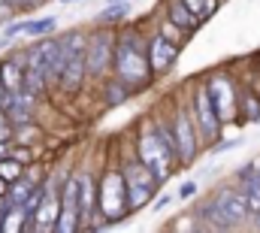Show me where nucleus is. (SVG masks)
Masks as SVG:
<instances>
[{"instance_id":"a211bd4d","label":"nucleus","mask_w":260,"mask_h":233,"mask_svg":"<svg viewBox=\"0 0 260 233\" xmlns=\"http://www.w3.org/2000/svg\"><path fill=\"white\" fill-rule=\"evenodd\" d=\"M242 200H245V206H248V212H251V215L260 212V173H257V170H254L251 176H245Z\"/></svg>"},{"instance_id":"c756f323","label":"nucleus","mask_w":260,"mask_h":233,"mask_svg":"<svg viewBox=\"0 0 260 233\" xmlns=\"http://www.w3.org/2000/svg\"><path fill=\"white\" fill-rule=\"evenodd\" d=\"M109 3H130V0H109Z\"/></svg>"},{"instance_id":"2f4dec72","label":"nucleus","mask_w":260,"mask_h":233,"mask_svg":"<svg viewBox=\"0 0 260 233\" xmlns=\"http://www.w3.org/2000/svg\"><path fill=\"white\" fill-rule=\"evenodd\" d=\"M61 3H76V0H61Z\"/></svg>"},{"instance_id":"f8f14e48","label":"nucleus","mask_w":260,"mask_h":233,"mask_svg":"<svg viewBox=\"0 0 260 233\" xmlns=\"http://www.w3.org/2000/svg\"><path fill=\"white\" fill-rule=\"evenodd\" d=\"M179 58V43L167 40L164 34H154L145 46V61H148V70L151 73H167Z\"/></svg>"},{"instance_id":"2eb2a0df","label":"nucleus","mask_w":260,"mask_h":233,"mask_svg":"<svg viewBox=\"0 0 260 233\" xmlns=\"http://www.w3.org/2000/svg\"><path fill=\"white\" fill-rule=\"evenodd\" d=\"M170 21H173L182 34H194L197 27H200V18H197L182 0H170Z\"/></svg>"},{"instance_id":"f257e3e1","label":"nucleus","mask_w":260,"mask_h":233,"mask_svg":"<svg viewBox=\"0 0 260 233\" xmlns=\"http://www.w3.org/2000/svg\"><path fill=\"white\" fill-rule=\"evenodd\" d=\"M115 70H118V82L127 88H142L151 76L148 61H145V49L139 43L136 34H127L118 40L115 46Z\"/></svg>"},{"instance_id":"aec40b11","label":"nucleus","mask_w":260,"mask_h":233,"mask_svg":"<svg viewBox=\"0 0 260 233\" xmlns=\"http://www.w3.org/2000/svg\"><path fill=\"white\" fill-rule=\"evenodd\" d=\"M21 173H24L21 161H15L12 155H3V158H0V179H3V182H15Z\"/></svg>"},{"instance_id":"20e7f679","label":"nucleus","mask_w":260,"mask_h":233,"mask_svg":"<svg viewBox=\"0 0 260 233\" xmlns=\"http://www.w3.org/2000/svg\"><path fill=\"white\" fill-rule=\"evenodd\" d=\"M121 176H124V197H127V209L130 212H133V209H142V206L154 197V188L160 185V182L148 173L139 161L127 164Z\"/></svg>"},{"instance_id":"0eeeda50","label":"nucleus","mask_w":260,"mask_h":233,"mask_svg":"<svg viewBox=\"0 0 260 233\" xmlns=\"http://www.w3.org/2000/svg\"><path fill=\"white\" fill-rule=\"evenodd\" d=\"M85 73H88L85 70V40H82V34H67V61H64L58 85L73 94V91L82 88Z\"/></svg>"},{"instance_id":"bb28decb","label":"nucleus","mask_w":260,"mask_h":233,"mask_svg":"<svg viewBox=\"0 0 260 233\" xmlns=\"http://www.w3.org/2000/svg\"><path fill=\"white\" fill-rule=\"evenodd\" d=\"M12 15V6H9V0H0V21H6Z\"/></svg>"},{"instance_id":"6ab92c4d","label":"nucleus","mask_w":260,"mask_h":233,"mask_svg":"<svg viewBox=\"0 0 260 233\" xmlns=\"http://www.w3.org/2000/svg\"><path fill=\"white\" fill-rule=\"evenodd\" d=\"M55 24H58V18H52V15H46V18H40V21H21V34L40 37V34H49V31H55Z\"/></svg>"},{"instance_id":"f03ea898","label":"nucleus","mask_w":260,"mask_h":233,"mask_svg":"<svg viewBox=\"0 0 260 233\" xmlns=\"http://www.w3.org/2000/svg\"><path fill=\"white\" fill-rule=\"evenodd\" d=\"M139 164L154 176L157 182L170 179L173 173V164H176V155H173V139L170 133L160 127V130H148L139 136Z\"/></svg>"},{"instance_id":"4468645a","label":"nucleus","mask_w":260,"mask_h":233,"mask_svg":"<svg viewBox=\"0 0 260 233\" xmlns=\"http://www.w3.org/2000/svg\"><path fill=\"white\" fill-rule=\"evenodd\" d=\"M109 55H112V40L100 31L91 37V46H85V70L91 76H103L106 73V64H109Z\"/></svg>"},{"instance_id":"39448f33","label":"nucleus","mask_w":260,"mask_h":233,"mask_svg":"<svg viewBox=\"0 0 260 233\" xmlns=\"http://www.w3.org/2000/svg\"><path fill=\"white\" fill-rule=\"evenodd\" d=\"M127 212V197H124V176L118 170H109L100 182V215L106 218V224L124 218Z\"/></svg>"},{"instance_id":"393cba45","label":"nucleus","mask_w":260,"mask_h":233,"mask_svg":"<svg viewBox=\"0 0 260 233\" xmlns=\"http://www.w3.org/2000/svg\"><path fill=\"white\" fill-rule=\"evenodd\" d=\"M194 194H197V185H194V182H185V185L179 188V200H191Z\"/></svg>"},{"instance_id":"f3484780","label":"nucleus","mask_w":260,"mask_h":233,"mask_svg":"<svg viewBox=\"0 0 260 233\" xmlns=\"http://www.w3.org/2000/svg\"><path fill=\"white\" fill-rule=\"evenodd\" d=\"M79 179V218H91L94 212V182L91 176H76Z\"/></svg>"},{"instance_id":"5701e85b","label":"nucleus","mask_w":260,"mask_h":233,"mask_svg":"<svg viewBox=\"0 0 260 233\" xmlns=\"http://www.w3.org/2000/svg\"><path fill=\"white\" fill-rule=\"evenodd\" d=\"M130 12V3H109V9L103 12V21H115V18H124Z\"/></svg>"},{"instance_id":"7c9ffc66","label":"nucleus","mask_w":260,"mask_h":233,"mask_svg":"<svg viewBox=\"0 0 260 233\" xmlns=\"http://www.w3.org/2000/svg\"><path fill=\"white\" fill-rule=\"evenodd\" d=\"M254 215H257V221H254V224H257V227H260V212H254Z\"/></svg>"},{"instance_id":"a878e982","label":"nucleus","mask_w":260,"mask_h":233,"mask_svg":"<svg viewBox=\"0 0 260 233\" xmlns=\"http://www.w3.org/2000/svg\"><path fill=\"white\" fill-rule=\"evenodd\" d=\"M40 0H9V6L12 9H30V6H37Z\"/></svg>"},{"instance_id":"423d86ee","label":"nucleus","mask_w":260,"mask_h":233,"mask_svg":"<svg viewBox=\"0 0 260 233\" xmlns=\"http://www.w3.org/2000/svg\"><path fill=\"white\" fill-rule=\"evenodd\" d=\"M206 94H209L215 112H218V118H221L224 124L239 115V94H236V85L230 82V76L215 73V76L209 79V85H206Z\"/></svg>"},{"instance_id":"dca6fc26","label":"nucleus","mask_w":260,"mask_h":233,"mask_svg":"<svg viewBox=\"0 0 260 233\" xmlns=\"http://www.w3.org/2000/svg\"><path fill=\"white\" fill-rule=\"evenodd\" d=\"M0 88L3 94H15L24 88V70H18L15 64H0Z\"/></svg>"},{"instance_id":"6e6552de","label":"nucleus","mask_w":260,"mask_h":233,"mask_svg":"<svg viewBox=\"0 0 260 233\" xmlns=\"http://www.w3.org/2000/svg\"><path fill=\"white\" fill-rule=\"evenodd\" d=\"M58 206H61V191H55V182L49 179V182L40 188V200H37V206H34L30 227H37V230H55Z\"/></svg>"},{"instance_id":"4be33fe9","label":"nucleus","mask_w":260,"mask_h":233,"mask_svg":"<svg viewBox=\"0 0 260 233\" xmlns=\"http://www.w3.org/2000/svg\"><path fill=\"white\" fill-rule=\"evenodd\" d=\"M127 97H130V88L121 85V82H115V85L106 88V106H118V103H124Z\"/></svg>"},{"instance_id":"c85d7f7f","label":"nucleus","mask_w":260,"mask_h":233,"mask_svg":"<svg viewBox=\"0 0 260 233\" xmlns=\"http://www.w3.org/2000/svg\"><path fill=\"white\" fill-rule=\"evenodd\" d=\"M0 194H6V182L3 179H0Z\"/></svg>"},{"instance_id":"72a5a7b5","label":"nucleus","mask_w":260,"mask_h":233,"mask_svg":"<svg viewBox=\"0 0 260 233\" xmlns=\"http://www.w3.org/2000/svg\"><path fill=\"white\" fill-rule=\"evenodd\" d=\"M257 173H260V170H257Z\"/></svg>"},{"instance_id":"1a4fd4ad","label":"nucleus","mask_w":260,"mask_h":233,"mask_svg":"<svg viewBox=\"0 0 260 233\" xmlns=\"http://www.w3.org/2000/svg\"><path fill=\"white\" fill-rule=\"evenodd\" d=\"M55 43L46 40L40 43L30 55H27V70H24V88L30 94H43L46 91V70H49V58H52Z\"/></svg>"},{"instance_id":"b1692460","label":"nucleus","mask_w":260,"mask_h":233,"mask_svg":"<svg viewBox=\"0 0 260 233\" xmlns=\"http://www.w3.org/2000/svg\"><path fill=\"white\" fill-rule=\"evenodd\" d=\"M9 136H12V121H9V118H6V112L0 109V139L6 142Z\"/></svg>"},{"instance_id":"412c9836","label":"nucleus","mask_w":260,"mask_h":233,"mask_svg":"<svg viewBox=\"0 0 260 233\" xmlns=\"http://www.w3.org/2000/svg\"><path fill=\"white\" fill-rule=\"evenodd\" d=\"M182 3L194 12L200 21L209 18V15H215V9H218V0H182Z\"/></svg>"},{"instance_id":"cd10ccee","label":"nucleus","mask_w":260,"mask_h":233,"mask_svg":"<svg viewBox=\"0 0 260 233\" xmlns=\"http://www.w3.org/2000/svg\"><path fill=\"white\" fill-rule=\"evenodd\" d=\"M6 209H9V203H6V197L0 194V221H3V215H6Z\"/></svg>"},{"instance_id":"9d476101","label":"nucleus","mask_w":260,"mask_h":233,"mask_svg":"<svg viewBox=\"0 0 260 233\" xmlns=\"http://www.w3.org/2000/svg\"><path fill=\"white\" fill-rule=\"evenodd\" d=\"M173 155L179 158V164H191L197 158V130H194V121L185 115V112H179V115L173 118Z\"/></svg>"},{"instance_id":"7ed1b4c3","label":"nucleus","mask_w":260,"mask_h":233,"mask_svg":"<svg viewBox=\"0 0 260 233\" xmlns=\"http://www.w3.org/2000/svg\"><path fill=\"white\" fill-rule=\"evenodd\" d=\"M200 215L209 218L215 227L230 230V227H239L251 212H248V206H245V200H242V191H230V188H224V191L206 206V212H200Z\"/></svg>"},{"instance_id":"9b49d317","label":"nucleus","mask_w":260,"mask_h":233,"mask_svg":"<svg viewBox=\"0 0 260 233\" xmlns=\"http://www.w3.org/2000/svg\"><path fill=\"white\" fill-rule=\"evenodd\" d=\"M79 227V179L70 176L61 188V206H58V221L55 230L61 233H73Z\"/></svg>"},{"instance_id":"473e14b6","label":"nucleus","mask_w":260,"mask_h":233,"mask_svg":"<svg viewBox=\"0 0 260 233\" xmlns=\"http://www.w3.org/2000/svg\"><path fill=\"white\" fill-rule=\"evenodd\" d=\"M0 97H3V91H0Z\"/></svg>"},{"instance_id":"ddd939ff","label":"nucleus","mask_w":260,"mask_h":233,"mask_svg":"<svg viewBox=\"0 0 260 233\" xmlns=\"http://www.w3.org/2000/svg\"><path fill=\"white\" fill-rule=\"evenodd\" d=\"M194 112H197V127H200V136L203 139H215L218 136V127H221V118L215 112V106H212V100H209V94H206V88H200L194 97Z\"/></svg>"}]
</instances>
